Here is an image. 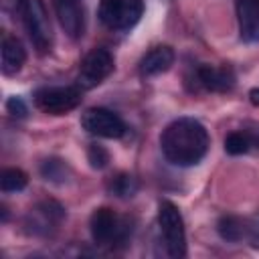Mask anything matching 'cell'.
<instances>
[{"label":"cell","mask_w":259,"mask_h":259,"mask_svg":"<svg viewBox=\"0 0 259 259\" xmlns=\"http://www.w3.org/2000/svg\"><path fill=\"white\" fill-rule=\"evenodd\" d=\"M174 65V51L168 45L152 47L140 61V73L144 77H156L166 73Z\"/></svg>","instance_id":"13"},{"label":"cell","mask_w":259,"mask_h":259,"mask_svg":"<svg viewBox=\"0 0 259 259\" xmlns=\"http://www.w3.org/2000/svg\"><path fill=\"white\" fill-rule=\"evenodd\" d=\"M210 146L206 127L194 117H178L166 125L160 136V148L164 158L180 168L198 164Z\"/></svg>","instance_id":"1"},{"label":"cell","mask_w":259,"mask_h":259,"mask_svg":"<svg viewBox=\"0 0 259 259\" xmlns=\"http://www.w3.org/2000/svg\"><path fill=\"white\" fill-rule=\"evenodd\" d=\"M245 241L253 247L259 249V214L247 219V229H245Z\"/></svg>","instance_id":"21"},{"label":"cell","mask_w":259,"mask_h":259,"mask_svg":"<svg viewBox=\"0 0 259 259\" xmlns=\"http://www.w3.org/2000/svg\"><path fill=\"white\" fill-rule=\"evenodd\" d=\"M113 71V57L107 49L95 47L91 49L81 65H79V75H77V85L81 89H93L99 83H103Z\"/></svg>","instance_id":"6"},{"label":"cell","mask_w":259,"mask_h":259,"mask_svg":"<svg viewBox=\"0 0 259 259\" xmlns=\"http://www.w3.org/2000/svg\"><path fill=\"white\" fill-rule=\"evenodd\" d=\"M196 85L204 91L225 93L231 91L235 85V73L231 67H212V65H198L194 71Z\"/></svg>","instance_id":"10"},{"label":"cell","mask_w":259,"mask_h":259,"mask_svg":"<svg viewBox=\"0 0 259 259\" xmlns=\"http://www.w3.org/2000/svg\"><path fill=\"white\" fill-rule=\"evenodd\" d=\"M237 22L243 42H259V0H237Z\"/></svg>","instance_id":"12"},{"label":"cell","mask_w":259,"mask_h":259,"mask_svg":"<svg viewBox=\"0 0 259 259\" xmlns=\"http://www.w3.org/2000/svg\"><path fill=\"white\" fill-rule=\"evenodd\" d=\"M20 14H22L24 28H26L28 38L34 45V49L40 55L49 53L53 49V26H51V18L45 8V2L42 0H22Z\"/></svg>","instance_id":"2"},{"label":"cell","mask_w":259,"mask_h":259,"mask_svg":"<svg viewBox=\"0 0 259 259\" xmlns=\"http://www.w3.org/2000/svg\"><path fill=\"white\" fill-rule=\"evenodd\" d=\"M249 148H251V138L243 132H233L225 138V152L231 156H241L249 152Z\"/></svg>","instance_id":"19"},{"label":"cell","mask_w":259,"mask_h":259,"mask_svg":"<svg viewBox=\"0 0 259 259\" xmlns=\"http://www.w3.org/2000/svg\"><path fill=\"white\" fill-rule=\"evenodd\" d=\"M249 99H251V103L255 107H259V87H255V89L249 91Z\"/></svg>","instance_id":"24"},{"label":"cell","mask_w":259,"mask_h":259,"mask_svg":"<svg viewBox=\"0 0 259 259\" xmlns=\"http://www.w3.org/2000/svg\"><path fill=\"white\" fill-rule=\"evenodd\" d=\"M87 160H89L91 168L103 170V168L109 164V152H107L103 146H99V144H91V146L87 148Z\"/></svg>","instance_id":"20"},{"label":"cell","mask_w":259,"mask_h":259,"mask_svg":"<svg viewBox=\"0 0 259 259\" xmlns=\"http://www.w3.org/2000/svg\"><path fill=\"white\" fill-rule=\"evenodd\" d=\"M257 142H259V136H257Z\"/></svg>","instance_id":"25"},{"label":"cell","mask_w":259,"mask_h":259,"mask_svg":"<svg viewBox=\"0 0 259 259\" xmlns=\"http://www.w3.org/2000/svg\"><path fill=\"white\" fill-rule=\"evenodd\" d=\"M142 0H99V20L111 30H127L142 18Z\"/></svg>","instance_id":"4"},{"label":"cell","mask_w":259,"mask_h":259,"mask_svg":"<svg viewBox=\"0 0 259 259\" xmlns=\"http://www.w3.org/2000/svg\"><path fill=\"white\" fill-rule=\"evenodd\" d=\"M6 111L12 115V117H26V113H28V107H26V103H24V99L22 97H10L8 101H6Z\"/></svg>","instance_id":"22"},{"label":"cell","mask_w":259,"mask_h":259,"mask_svg":"<svg viewBox=\"0 0 259 259\" xmlns=\"http://www.w3.org/2000/svg\"><path fill=\"white\" fill-rule=\"evenodd\" d=\"M20 2H22V0H2V8H4L6 12H10V10H14V8L20 10Z\"/></svg>","instance_id":"23"},{"label":"cell","mask_w":259,"mask_h":259,"mask_svg":"<svg viewBox=\"0 0 259 259\" xmlns=\"http://www.w3.org/2000/svg\"><path fill=\"white\" fill-rule=\"evenodd\" d=\"M65 219V208L55 200H42L26 214V231L30 235H51Z\"/></svg>","instance_id":"9"},{"label":"cell","mask_w":259,"mask_h":259,"mask_svg":"<svg viewBox=\"0 0 259 259\" xmlns=\"http://www.w3.org/2000/svg\"><path fill=\"white\" fill-rule=\"evenodd\" d=\"M26 184H28V176L20 168H6L0 174V188L4 192H20L26 188Z\"/></svg>","instance_id":"17"},{"label":"cell","mask_w":259,"mask_h":259,"mask_svg":"<svg viewBox=\"0 0 259 259\" xmlns=\"http://www.w3.org/2000/svg\"><path fill=\"white\" fill-rule=\"evenodd\" d=\"M40 176H42L47 182L63 184V182L69 180L71 168H69L67 162L61 160V158H47V160L40 164Z\"/></svg>","instance_id":"16"},{"label":"cell","mask_w":259,"mask_h":259,"mask_svg":"<svg viewBox=\"0 0 259 259\" xmlns=\"http://www.w3.org/2000/svg\"><path fill=\"white\" fill-rule=\"evenodd\" d=\"M81 125L85 132L97 138H107V140H117L125 134V123L123 119L113 113L111 109L105 107H89L81 115Z\"/></svg>","instance_id":"7"},{"label":"cell","mask_w":259,"mask_h":259,"mask_svg":"<svg viewBox=\"0 0 259 259\" xmlns=\"http://www.w3.org/2000/svg\"><path fill=\"white\" fill-rule=\"evenodd\" d=\"M59 24L71 38H79L85 30V14L79 0H53Z\"/></svg>","instance_id":"11"},{"label":"cell","mask_w":259,"mask_h":259,"mask_svg":"<svg viewBox=\"0 0 259 259\" xmlns=\"http://www.w3.org/2000/svg\"><path fill=\"white\" fill-rule=\"evenodd\" d=\"M83 99V89L77 87H42L34 93V105L49 115H65Z\"/></svg>","instance_id":"5"},{"label":"cell","mask_w":259,"mask_h":259,"mask_svg":"<svg viewBox=\"0 0 259 259\" xmlns=\"http://www.w3.org/2000/svg\"><path fill=\"white\" fill-rule=\"evenodd\" d=\"M138 188H140L138 180H136L132 174H125V172L117 174V176L111 178V182H109V192L115 194L117 198H132V196L138 192Z\"/></svg>","instance_id":"18"},{"label":"cell","mask_w":259,"mask_h":259,"mask_svg":"<svg viewBox=\"0 0 259 259\" xmlns=\"http://www.w3.org/2000/svg\"><path fill=\"white\" fill-rule=\"evenodd\" d=\"M245 229H247V221L235 214H225L219 219L217 223V233L221 235L223 241L229 243H239L245 239Z\"/></svg>","instance_id":"15"},{"label":"cell","mask_w":259,"mask_h":259,"mask_svg":"<svg viewBox=\"0 0 259 259\" xmlns=\"http://www.w3.org/2000/svg\"><path fill=\"white\" fill-rule=\"evenodd\" d=\"M158 225L164 239L166 253L174 259H180L186 255V233H184V221L178 210V206L170 200H160L158 204Z\"/></svg>","instance_id":"3"},{"label":"cell","mask_w":259,"mask_h":259,"mask_svg":"<svg viewBox=\"0 0 259 259\" xmlns=\"http://www.w3.org/2000/svg\"><path fill=\"white\" fill-rule=\"evenodd\" d=\"M89 231L97 245H111L125 239L127 225L107 206H99L93 210L89 219Z\"/></svg>","instance_id":"8"},{"label":"cell","mask_w":259,"mask_h":259,"mask_svg":"<svg viewBox=\"0 0 259 259\" xmlns=\"http://www.w3.org/2000/svg\"><path fill=\"white\" fill-rule=\"evenodd\" d=\"M24 61H26V51L22 42L16 36H10V34L4 36L2 38V65H0L2 73L8 77L16 75L22 69Z\"/></svg>","instance_id":"14"}]
</instances>
